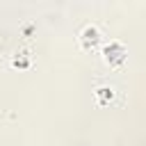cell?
<instances>
[{"mask_svg": "<svg viewBox=\"0 0 146 146\" xmlns=\"http://www.w3.org/2000/svg\"><path fill=\"white\" fill-rule=\"evenodd\" d=\"M121 52H123V50H121L119 46H112V50L107 48V50H105V55H107V62H110V59H112V62H121V59H123V55H121Z\"/></svg>", "mask_w": 146, "mask_h": 146, "instance_id": "1", "label": "cell"}]
</instances>
